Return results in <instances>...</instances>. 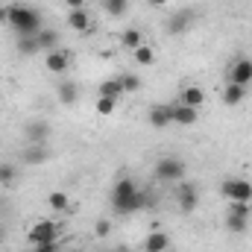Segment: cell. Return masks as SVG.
Returning a JSON list of instances; mask_svg holds the SVG:
<instances>
[{"label":"cell","mask_w":252,"mask_h":252,"mask_svg":"<svg viewBox=\"0 0 252 252\" xmlns=\"http://www.w3.org/2000/svg\"><path fill=\"white\" fill-rule=\"evenodd\" d=\"M64 6L73 12V9H85V0H64Z\"/></svg>","instance_id":"33"},{"label":"cell","mask_w":252,"mask_h":252,"mask_svg":"<svg viewBox=\"0 0 252 252\" xmlns=\"http://www.w3.org/2000/svg\"><path fill=\"white\" fill-rule=\"evenodd\" d=\"M173 199H176V205H179L182 214H190V211H196V205H199V190H196V185H190V182L182 179V182H176Z\"/></svg>","instance_id":"6"},{"label":"cell","mask_w":252,"mask_h":252,"mask_svg":"<svg viewBox=\"0 0 252 252\" xmlns=\"http://www.w3.org/2000/svg\"><path fill=\"white\" fill-rule=\"evenodd\" d=\"M67 64H70V53L67 50H50L44 56V67L50 73H56V76H62L64 70H67Z\"/></svg>","instance_id":"12"},{"label":"cell","mask_w":252,"mask_h":252,"mask_svg":"<svg viewBox=\"0 0 252 252\" xmlns=\"http://www.w3.org/2000/svg\"><path fill=\"white\" fill-rule=\"evenodd\" d=\"M179 103H185L190 109H199V106L205 103V91H202L199 85H185L182 94H179Z\"/></svg>","instance_id":"15"},{"label":"cell","mask_w":252,"mask_h":252,"mask_svg":"<svg viewBox=\"0 0 252 252\" xmlns=\"http://www.w3.org/2000/svg\"><path fill=\"white\" fill-rule=\"evenodd\" d=\"M59 235H62L59 220H38V223L27 232V238H30V244H32V247H38V244H56V241H59Z\"/></svg>","instance_id":"4"},{"label":"cell","mask_w":252,"mask_h":252,"mask_svg":"<svg viewBox=\"0 0 252 252\" xmlns=\"http://www.w3.org/2000/svg\"><path fill=\"white\" fill-rule=\"evenodd\" d=\"M47 205H50L53 211H67V208H70V196H67L64 190H53V193L47 196Z\"/></svg>","instance_id":"23"},{"label":"cell","mask_w":252,"mask_h":252,"mask_svg":"<svg viewBox=\"0 0 252 252\" xmlns=\"http://www.w3.org/2000/svg\"><path fill=\"white\" fill-rule=\"evenodd\" d=\"M100 97H112V100H121V97H124V88H121L118 76H115V79H103V82H100Z\"/></svg>","instance_id":"22"},{"label":"cell","mask_w":252,"mask_h":252,"mask_svg":"<svg viewBox=\"0 0 252 252\" xmlns=\"http://www.w3.org/2000/svg\"><path fill=\"white\" fill-rule=\"evenodd\" d=\"M170 118H173L176 126H193L196 118H199V109H190V106L176 100V103H170Z\"/></svg>","instance_id":"9"},{"label":"cell","mask_w":252,"mask_h":252,"mask_svg":"<svg viewBox=\"0 0 252 252\" xmlns=\"http://www.w3.org/2000/svg\"><path fill=\"white\" fill-rule=\"evenodd\" d=\"M115 252H124V250H115Z\"/></svg>","instance_id":"38"},{"label":"cell","mask_w":252,"mask_h":252,"mask_svg":"<svg viewBox=\"0 0 252 252\" xmlns=\"http://www.w3.org/2000/svg\"><path fill=\"white\" fill-rule=\"evenodd\" d=\"M229 214L247 217V220H250V202H229Z\"/></svg>","instance_id":"30"},{"label":"cell","mask_w":252,"mask_h":252,"mask_svg":"<svg viewBox=\"0 0 252 252\" xmlns=\"http://www.w3.org/2000/svg\"><path fill=\"white\" fill-rule=\"evenodd\" d=\"M193 21H196L193 9H176V12L170 15V21H167V30H170V35H185Z\"/></svg>","instance_id":"8"},{"label":"cell","mask_w":252,"mask_h":252,"mask_svg":"<svg viewBox=\"0 0 252 252\" xmlns=\"http://www.w3.org/2000/svg\"><path fill=\"white\" fill-rule=\"evenodd\" d=\"M150 202H153V199H150L147 190H141L129 176H118V182H115V188H112V208H115L118 214H135V211L147 208Z\"/></svg>","instance_id":"1"},{"label":"cell","mask_w":252,"mask_h":252,"mask_svg":"<svg viewBox=\"0 0 252 252\" xmlns=\"http://www.w3.org/2000/svg\"><path fill=\"white\" fill-rule=\"evenodd\" d=\"M67 27H70L73 32H82V35H91V30H94L91 15H88L85 9H73V12H67Z\"/></svg>","instance_id":"11"},{"label":"cell","mask_w":252,"mask_h":252,"mask_svg":"<svg viewBox=\"0 0 252 252\" xmlns=\"http://www.w3.org/2000/svg\"><path fill=\"white\" fill-rule=\"evenodd\" d=\"M144 44V32L141 30H135V27H129L121 32V47L124 50H135V47H141Z\"/></svg>","instance_id":"20"},{"label":"cell","mask_w":252,"mask_h":252,"mask_svg":"<svg viewBox=\"0 0 252 252\" xmlns=\"http://www.w3.org/2000/svg\"><path fill=\"white\" fill-rule=\"evenodd\" d=\"M3 211H6V202H3V196H0V214H3Z\"/></svg>","instance_id":"36"},{"label":"cell","mask_w":252,"mask_h":252,"mask_svg":"<svg viewBox=\"0 0 252 252\" xmlns=\"http://www.w3.org/2000/svg\"><path fill=\"white\" fill-rule=\"evenodd\" d=\"M35 38H38V47H41L44 53H50V50H59V32H56V30H47V27H41V30L35 32Z\"/></svg>","instance_id":"18"},{"label":"cell","mask_w":252,"mask_h":252,"mask_svg":"<svg viewBox=\"0 0 252 252\" xmlns=\"http://www.w3.org/2000/svg\"><path fill=\"white\" fill-rule=\"evenodd\" d=\"M156 179L158 182H182L185 179V161L176 156H164L156 161Z\"/></svg>","instance_id":"3"},{"label":"cell","mask_w":252,"mask_h":252,"mask_svg":"<svg viewBox=\"0 0 252 252\" xmlns=\"http://www.w3.org/2000/svg\"><path fill=\"white\" fill-rule=\"evenodd\" d=\"M247 226H250V220H247V217H235V214H226V229H229V232L241 235V232H247Z\"/></svg>","instance_id":"28"},{"label":"cell","mask_w":252,"mask_h":252,"mask_svg":"<svg viewBox=\"0 0 252 252\" xmlns=\"http://www.w3.org/2000/svg\"><path fill=\"white\" fill-rule=\"evenodd\" d=\"M0 238H3V229H0Z\"/></svg>","instance_id":"37"},{"label":"cell","mask_w":252,"mask_h":252,"mask_svg":"<svg viewBox=\"0 0 252 252\" xmlns=\"http://www.w3.org/2000/svg\"><path fill=\"white\" fill-rule=\"evenodd\" d=\"M147 3H150V6H158V9H161V6H167L170 0H147Z\"/></svg>","instance_id":"35"},{"label":"cell","mask_w":252,"mask_h":252,"mask_svg":"<svg viewBox=\"0 0 252 252\" xmlns=\"http://www.w3.org/2000/svg\"><path fill=\"white\" fill-rule=\"evenodd\" d=\"M147 121H150L153 129H167V126L173 124V118H170V103H156V106H150Z\"/></svg>","instance_id":"10"},{"label":"cell","mask_w":252,"mask_h":252,"mask_svg":"<svg viewBox=\"0 0 252 252\" xmlns=\"http://www.w3.org/2000/svg\"><path fill=\"white\" fill-rule=\"evenodd\" d=\"M226 82H232V85H250L252 82V59H247V56H241V59H235L232 62V67H229V79Z\"/></svg>","instance_id":"7"},{"label":"cell","mask_w":252,"mask_h":252,"mask_svg":"<svg viewBox=\"0 0 252 252\" xmlns=\"http://www.w3.org/2000/svg\"><path fill=\"white\" fill-rule=\"evenodd\" d=\"M9 27H12L18 35H35V32L41 30V15H38V9H32V6L15 3V6H9Z\"/></svg>","instance_id":"2"},{"label":"cell","mask_w":252,"mask_h":252,"mask_svg":"<svg viewBox=\"0 0 252 252\" xmlns=\"http://www.w3.org/2000/svg\"><path fill=\"white\" fill-rule=\"evenodd\" d=\"M100 6L106 9V15L121 18V15L126 12V6H129V0H100Z\"/></svg>","instance_id":"25"},{"label":"cell","mask_w":252,"mask_h":252,"mask_svg":"<svg viewBox=\"0 0 252 252\" xmlns=\"http://www.w3.org/2000/svg\"><path fill=\"white\" fill-rule=\"evenodd\" d=\"M94 235H97V238H109V235H112V223H109V220H97V223H94Z\"/></svg>","instance_id":"31"},{"label":"cell","mask_w":252,"mask_h":252,"mask_svg":"<svg viewBox=\"0 0 252 252\" xmlns=\"http://www.w3.org/2000/svg\"><path fill=\"white\" fill-rule=\"evenodd\" d=\"M32 252H59V241L56 244H38V247H32Z\"/></svg>","instance_id":"32"},{"label":"cell","mask_w":252,"mask_h":252,"mask_svg":"<svg viewBox=\"0 0 252 252\" xmlns=\"http://www.w3.org/2000/svg\"><path fill=\"white\" fill-rule=\"evenodd\" d=\"M132 59H135L138 64H153L156 62V50H153L150 44H141V47L132 50Z\"/></svg>","instance_id":"24"},{"label":"cell","mask_w":252,"mask_h":252,"mask_svg":"<svg viewBox=\"0 0 252 252\" xmlns=\"http://www.w3.org/2000/svg\"><path fill=\"white\" fill-rule=\"evenodd\" d=\"M47 158H50V150H47L44 144H30V147L24 150V161L32 164V167H35V164H44Z\"/></svg>","instance_id":"17"},{"label":"cell","mask_w":252,"mask_h":252,"mask_svg":"<svg viewBox=\"0 0 252 252\" xmlns=\"http://www.w3.org/2000/svg\"><path fill=\"white\" fill-rule=\"evenodd\" d=\"M115 109H118V100H112V97H97V103H94V112H97V115H103V118H106V115H112Z\"/></svg>","instance_id":"27"},{"label":"cell","mask_w":252,"mask_h":252,"mask_svg":"<svg viewBox=\"0 0 252 252\" xmlns=\"http://www.w3.org/2000/svg\"><path fill=\"white\" fill-rule=\"evenodd\" d=\"M244 97H247V88H244V85L226 82V88H223V103H226V106H241Z\"/></svg>","instance_id":"19"},{"label":"cell","mask_w":252,"mask_h":252,"mask_svg":"<svg viewBox=\"0 0 252 252\" xmlns=\"http://www.w3.org/2000/svg\"><path fill=\"white\" fill-rule=\"evenodd\" d=\"M24 135H27L30 144H44L50 138V126L44 124V121H30V124L24 126Z\"/></svg>","instance_id":"14"},{"label":"cell","mask_w":252,"mask_h":252,"mask_svg":"<svg viewBox=\"0 0 252 252\" xmlns=\"http://www.w3.org/2000/svg\"><path fill=\"white\" fill-rule=\"evenodd\" d=\"M15 173H18V170H15L12 164H0V185L9 188V185L15 182Z\"/></svg>","instance_id":"29"},{"label":"cell","mask_w":252,"mask_h":252,"mask_svg":"<svg viewBox=\"0 0 252 252\" xmlns=\"http://www.w3.org/2000/svg\"><path fill=\"white\" fill-rule=\"evenodd\" d=\"M220 196H226L229 202H250L252 199V182H247V179H223Z\"/></svg>","instance_id":"5"},{"label":"cell","mask_w":252,"mask_h":252,"mask_svg":"<svg viewBox=\"0 0 252 252\" xmlns=\"http://www.w3.org/2000/svg\"><path fill=\"white\" fill-rule=\"evenodd\" d=\"M18 53H21V56H35V53H41L38 38H35V35H18Z\"/></svg>","instance_id":"21"},{"label":"cell","mask_w":252,"mask_h":252,"mask_svg":"<svg viewBox=\"0 0 252 252\" xmlns=\"http://www.w3.org/2000/svg\"><path fill=\"white\" fill-rule=\"evenodd\" d=\"M56 94H59V103H62V106H73L79 88H76V82H70V79H59V82H56Z\"/></svg>","instance_id":"16"},{"label":"cell","mask_w":252,"mask_h":252,"mask_svg":"<svg viewBox=\"0 0 252 252\" xmlns=\"http://www.w3.org/2000/svg\"><path fill=\"white\" fill-rule=\"evenodd\" d=\"M118 82H121L124 94H135V91H141V76H135V73H124V76H118Z\"/></svg>","instance_id":"26"},{"label":"cell","mask_w":252,"mask_h":252,"mask_svg":"<svg viewBox=\"0 0 252 252\" xmlns=\"http://www.w3.org/2000/svg\"><path fill=\"white\" fill-rule=\"evenodd\" d=\"M167 250H170V235L167 232L156 229L144 238V252H167Z\"/></svg>","instance_id":"13"},{"label":"cell","mask_w":252,"mask_h":252,"mask_svg":"<svg viewBox=\"0 0 252 252\" xmlns=\"http://www.w3.org/2000/svg\"><path fill=\"white\" fill-rule=\"evenodd\" d=\"M0 24H9V6H0Z\"/></svg>","instance_id":"34"}]
</instances>
